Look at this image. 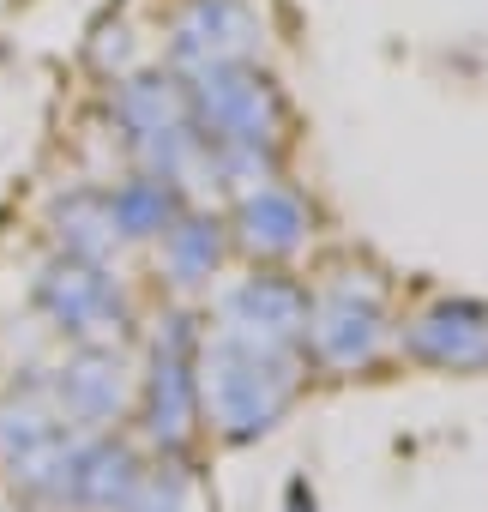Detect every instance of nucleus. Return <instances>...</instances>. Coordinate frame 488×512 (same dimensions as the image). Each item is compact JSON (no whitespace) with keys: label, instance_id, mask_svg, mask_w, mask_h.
<instances>
[{"label":"nucleus","instance_id":"nucleus-1","mask_svg":"<svg viewBox=\"0 0 488 512\" xmlns=\"http://www.w3.org/2000/svg\"><path fill=\"white\" fill-rule=\"evenodd\" d=\"M181 85H187L193 133L211 139L217 151H260L284 127V97H278V85L260 61L205 67V73H187Z\"/></svg>","mask_w":488,"mask_h":512},{"label":"nucleus","instance_id":"nucleus-2","mask_svg":"<svg viewBox=\"0 0 488 512\" xmlns=\"http://www.w3.org/2000/svg\"><path fill=\"white\" fill-rule=\"evenodd\" d=\"M266 49V19L254 0H181L169 13V67L205 73V67H241L260 61Z\"/></svg>","mask_w":488,"mask_h":512},{"label":"nucleus","instance_id":"nucleus-3","mask_svg":"<svg viewBox=\"0 0 488 512\" xmlns=\"http://www.w3.org/2000/svg\"><path fill=\"white\" fill-rule=\"evenodd\" d=\"M109 109H115L127 145L145 151V157H157V163L199 145L181 73H127V79H115V103Z\"/></svg>","mask_w":488,"mask_h":512},{"label":"nucleus","instance_id":"nucleus-4","mask_svg":"<svg viewBox=\"0 0 488 512\" xmlns=\"http://www.w3.org/2000/svg\"><path fill=\"white\" fill-rule=\"evenodd\" d=\"M0 67H7V49H0Z\"/></svg>","mask_w":488,"mask_h":512}]
</instances>
